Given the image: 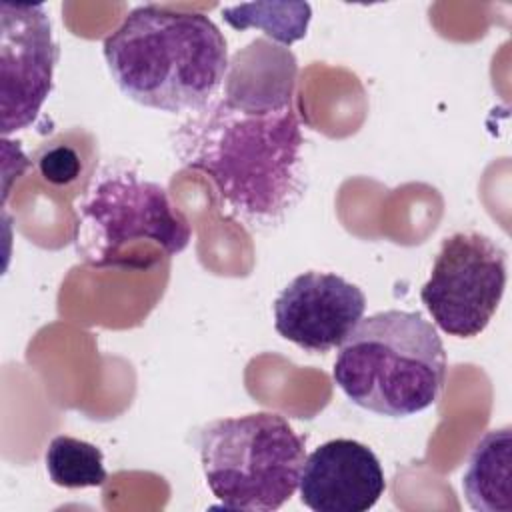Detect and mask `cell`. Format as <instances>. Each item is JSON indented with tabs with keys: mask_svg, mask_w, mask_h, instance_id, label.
Returning <instances> with one entry per match:
<instances>
[{
	"mask_svg": "<svg viewBox=\"0 0 512 512\" xmlns=\"http://www.w3.org/2000/svg\"><path fill=\"white\" fill-rule=\"evenodd\" d=\"M310 14L306 2H250L222 10L224 20L234 30L260 28L284 46L306 36Z\"/></svg>",
	"mask_w": 512,
	"mask_h": 512,
	"instance_id": "cell-12",
	"label": "cell"
},
{
	"mask_svg": "<svg viewBox=\"0 0 512 512\" xmlns=\"http://www.w3.org/2000/svg\"><path fill=\"white\" fill-rule=\"evenodd\" d=\"M76 252L88 266H118L128 244L148 240L168 256L180 254L192 228L164 186L126 168H108L92 178L78 206Z\"/></svg>",
	"mask_w": 512,
	"mask_h": 512,
	"instance_id": "cell-5",
	"label": "cell"
},
{
	"mask_svg": "<svg viewBox=\"0 0 512 512\" xmlns=\"http://www.w3.org/2000/svg\"><path fill=\"white\" fill-rule=\"evenodd\" d=\"M362 288L334 272H302L274 300L276 332L304 352L324 354L348 338L362 320Z\"/></svg>",
	"mask_w": 512,
	"mask_h": 512,
	"instance_id": "cell-8",
	"label": "cell"
},
{
	"mask_svg": "<svg viewBox=\"0 0 512 512\" xmlns=\"http://www.w3.org/2000/svg\"><path fill=\"white\" fill-rule=\"evenodd\" d=\"M44 464L50 480L68 490L98 488L108 478L102 450L66 434H58L48 442Z\"/></svg>",
	"mask_w": 512,
	"mask_h": 512,
	"instance_id": "cell-11",
	"label": "cell"
},
{
	"mask_svg": "<svg viewBox=\"0 0 512 512\" xmlns=\"http://www.w3.org/2000/svg\"><path fill=\"white\" fill-rule=\"evenodd\" d=\"M198 454L210 492L230 510L270 512L298 490L306 442L276 412L208 422Z\"/></svg>",
	"mask_w": 512,
	"mask_h": 512,
	"instance_id": "cell-4",
	"label": "cell"
},
{
	"mask_svg": "<svg viewBox=\"0 0 512 512\" xmlns=\"http://www.w3.org/2000/svg\"><path fill=\"white\" fill-rule=\"evenodd\" d=\"M332 378L356 406L378 416L406 418L440 398L446 350L422 314L384 310L362 318L348 334Z\"/></svg>",
	"mask_w": 512,
	"mask_h": 512,
	"instance_id": "cell-3",
	"label": "cell"
},
{
	"mask_svg": "<svg viewBox=\"0 0 512 512\" xmlns=\"http://www.w3.org/2000/svg\"><path fill=\"white\" fill-rule=\"evenodd\" d=\"M462 492L476 512H512V428L486 432L462 476Z\"/></svg>",
	"mask_w": 512,
	"mask_h": 512,
	"instance_id": "cell-10",
	"label": "cell"
},
{
	"mask_svg": "<svg viewBox=\"0 0 512 512\" xmlns=\"http://www.w3.org/2000/svg\"><path fill=\"white\" fill-rule=\"evenodd\" d=\"M102 52L124 96L170 114L202 108L228 72L226 38L208 16L158 4L132 8Z\"/></svg>",
	"mask_w": 512,
	"mask_h": 512,
	"instance_id": "cell-2",
	"label": "cell"
},
{
	"mask_svg": "<svg viewBox=\"0 0 512 512\" xmlns=\"http://www.w3.org/2000/svg\"><path fill=\"white\" fill-rule=\"evenodd\" d=\"M80 156L74 148L66 144H56L40 152L38 170L46 182L62 186L70 184L80 174Z\"/></svg>",
	"mask_w": 512,
	"mask_h": 512,
	"instance_id": "cell-13",
	"label": "cell"
},
{
	"mask_svg": "<svg viewBox=\"0 0 512 512\" xmlns=\"http://www.w3.org/2000/svg\"><path fill=\"white\" fill-rule=\"evenodd\" d=\"M182 166L206 174L226 212L250 228L280 224L306 192L304 134L290 90L214 96L172 134Z\"/></svg>",
	"mask_w": 512,
	"mask_h": 512,
	"instance_id": "cell-1",
	"label": "cell"
},
{
	"mask_svg": "<svg viewBox=\"0 0 512 512\" xmlns=\"http://www.w3.org/2000/svg\"><path fill=\"white\" fill-rule=\"evenodd\" d=\"M58 44L42 4H0V128H28L52 90Z\"/></svg>",
	"mask_w": 512,
	"mask_h": 512,
	"instance_id": "cell-7",
	"label": "cell"
},
{
	"mask_svg": "<svg viewBox=\"0 0 512 512\" xmlns=\"http://www.w3.org/2000/svg\"><path fill=\"white\" fill-rule=\"evenodd\" d=\"M298 490L314 512H366L384 494L386 478L366 444L336 438L306 456Z\"/></svg>",
	"mask_w": 512,
	"mask_h": 512,
	"instance_id": "cell-9",
	"label": "cell"
},
{
	"mask_svg": "<svg viewBox=\"0 0 512 512\" xmlns=\"http://www.w3.org/2000/svg\"><path fill=\"white\" fill-rule=\"evenodd\" d=\"M504 290V248L480 232H456L442 240L420 300L442 332L474 338L490 324Z\"/></svg>",
	"mask_w": 512,
	"mask_h": 512,
	"instance_id": "cell-6",
	"label": "cell"
}]
</instances>
